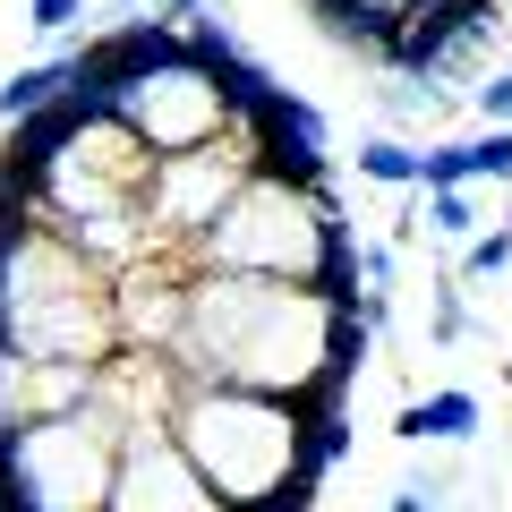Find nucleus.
<instances>
[{
	"label": "nucleus",
	"mask_w": 512,
	"mask_h": 512,
	"mask_svg": "<svg viewBox=\"0 0 512 512\" xmlns=\"http://www.w3.org/2000/svg\"><path fill=\"white\" fill-rule=\"evenodd\" d=\"M376 333L359 308L308 282H248V274H188L180 342L163 350L188 384H239L299 410H350V384Z\"/></svg>",
	"instance_id": "obj_1"
},
{
	"label": "nucleus",
	"mask_w": 512,
	"mask_h": 512,
	"mask_svg": "<svg viewBox=\"0 0 512 512\" xmlns=\"http://www.w3.org/2000/svg\"><path fill=\"white\" fill-rule=\"evenodd\" d=\"M350 222L333 180L299 188L282 171H256L231 205L214 214V231L188 248V274H248V282H308V291L359 308V265H350Z\"/></svg>",
	"instance_id": "obj_2"
},
{
	"label": "nucleus",
	"mask_w": 512,
	"mask_h": 512,
	"mask_svg": "<svg viewBox=\"0 0 512 512\" xmlns=\"http://www.w3.org/2000/svg\"><path fill=\"white\" fill-rule=\"evenodd\" d=\"M146 180H154V154L128 137L111 111H86L77 137L18 188L26 214L43 222L52 239H69L94 274H128L137 256H163L146 231Z\"/></svg>",
	"instance_id": "obj_3"
},
{
	"label": "nucleus",
	"mask_w": 512,
	"mask_h": 512,
	"mask_svg": "<svg viewBox=\"0 0 512 512\" xmlns=\"http://www.w3.org/2000/svg\"><path fill=\"white\" fill-rule=\"evenodd\" d=\"M171 444L188 470L222 495V512L265 504L291 487H325L308 461V410L274 402V393H239V384H188L171 402Z\"/></svg>",
	"instance_id": "obj_4"
},
{
	"label": "nucleus",
	"mask_w": 512,
	"mask_h": 512,
	"mask_svg": "<svg viewBox=\"0 0 512 512\" xmlns=\"http://www.w3.org/2000/svg\"><path fill=\"white\" fill-rule=\"evenodd\" d=\"M0 342L18 359H52V367H103L120 350L111 325V274H94L69 239L35 231L9 256V282H0Z\"/></svg>",
	"instance_id": "obj_5"
},
{
	"label": "nucleus",
	"mask_w": 512,
	"mask_h": 512,
	"mask_svg": "<svg viewBox=\"0 0 512 512\" xmlns=\"http://www.w3.org/2000/svg\"><path fill=\"white\" fill-rule=\"evenodd\" d=\"M231 69H239L231 35H222L214 18H197V26H180V43H171L163 60H146V69L111 94V120H120L154 163H163V154H197V146H214V137H231Z\"/></svg>",
	"instance_id": "obj_6"
},
{
	"label": "nucleus",
	"mask_w": 512,
	"mask_h": 512,
	"mask_svg": "<svg viewBox=\"0 0 512 512\" xmlns=\"http://www.w3.org/2000/svg\"><path fill=\"white\" fill-rule=\"evenodd\" d=\"M120 470V419L103 402L35 419L0 444V512H103Z\"/></svg>",
	"instance_id": "obj_7"
},
{
	"label": "nucleus",
	"mask_w": 512,
	"mask_h": 512,
	"mask_svg": "<svg viewBox=\"0 0 512 512\" xmlns=\"http://www.w3.org/2000/svg\"><path fill=\"white\" fill-rule=\"evenodd\" d=\"M248 180H256L248 137H214V146H197V154H163L154 180H146V231H154V248L188 265V248L214 231V214H222Z\"/></svg>",
	"instance_id": "obj_8"
},
{
	"label": "nucleus",
	"mask_w": 512,
	"mask_h": 512,
	"mask_svg": "<svg viewBox=\"0 0 512 512\" xmlns=\"http://www.w3.org/2000/svg\"><path fill=\"white\" fill-rule=\"evenodd\" d=\"M103 512H222V495L188 470L171 427H137V436H120V470H111Z\"/></svg>",
	"instance_id": "obj_9"
},
{
	"label": "nucleus",
	"mask_w": 512,
	"mask_h": 512,
	"mask_svg": "<svg viewBox=\"0 0 512 512\" xmlns=\"http://www.w3.org/2000/svg\"><path fill=\"white\" fill-rule=\"evenodd\" d=\"M188 316V265L180 256H137L128 274H111V325L120 350H171Z\"/></svg>",
	"instance_id": "obj_10"
},
{
	"label": "nucleus",
	"mask_w": 512,
	"mask_h": 512,
	"mask_svg": "<svg viewBox=\"0 0 512 512\" xmlns=\"http://www.w3.org/2000/svg\"><path fill=\"white\" fill-rule=\"evenodd\" d=\"M470 180H512V128H487V137L419 154V188H470Z\"/></svg>",
	"instance_id": "obj_11"
},
{
	"label": "nucleus",
	"mask_w": 512,
	"mask_h": 512,
	"mask_svg": "<svg viewBox=\"0 0 512 512\" xmlns=\"http://www.w3.org/2000/svg\"><path fill=\"white\" fill-rule=\"evenodd\" d=\"M393 436L402 444H461L478 436V393H427V402H402V419H393Z\"/></svg>",
	"instance_id": "obj_12"
},
{
	"label": "nucleus",
	"mask_w": 512,
	"mask_h": 512,
	"mask_svg": "<svg viewBox=\"0 0 512 512\" xmlns=\"http://www.w3.org/2000/svg\"><path fill=\"white\" fill-rule=\"evenodd\" d=\"M69 86H77V52H60V60H35V69H18L9 86H0V120H9V128H18V120H35V111L69 103Z\"/></svg>",
	"instance_id": "obj_13"
},
{
	"label": "nucleus",
	"mask_w": 512,
	"mask_h": 512,
	"mask_svg": "<svg viewBox=\"0 0 512 512\" xmlns=\"http://www.w3.org/2000/svg\"><path fill=\"white\" fill-rule=\"evenodd\" d=\"M427 9H444V0H342V26H333V43H359V52H376L384 35L402 18H427Z\"/></svg>",
	"instance_id": "obj_14"
},
{
	"label": "nucleus",
	"mask_w": 512,
	"mask_h": 512,
	"mask_svg": "<svg viewBox=\"0 0 512 512\" xmlns=\"http://www.w3.org/2000/svg\"><path fill=\"white\" fill-rule=\"evenodd\" d=\"M18 427H35V359H18V350L0 342V444L18 436Z\"/></svg>",
	"instance_id": "obj_15"
},
{
	"label": "nucleus",
	"mask_w": 512,
	"mask_h": 512,
	"mask_svg": "<svg viewBox=\"0 0 512 512\" xmlns=\"http://www.w3.org/2000/svg\"><path fill=\"white\" fill-rule=\"evenodd\" d=\"M427 197V239H453V248H470L478 239V205H470V188H419Z\"/></svg>",
	"instance_id": "obj_16"
},
{
	"label": "nucleus",
	"mask_w": 512,
	"mask_h": 512,
	"mask_svg": "<svg viewBox=\"0 0 512 512\" xmlns=\"http://www.w3.org/2000/svg\"><path fill=\"white\" fill-rule=\"evenodd\" d=\"M359 180H376V188H419V146H402V137H367V146H359Z\"/></svg>",
	"instance_id": "obj_17"
},
{
	"label": "nucleus",
	"mask_w": 512,
	"mask_h": 512,
	"mask_svg": "<svg viewBox=\"0 0 512 512\" xmlns=\"http://www.w3.org/2000/svg\"><path fill=\"white\" fill-rule=\"evenodd\" d=\"M504 265H512V231H504V222H495V231H478L470 248H461V282H495Z\"/></svg>",
	"instance_id": "obj_18"
},
{
	"label": "nucleus",
	"mask_w": 512,
	"mask_h": 512,
	"mask_svg": "<svg viewBox=\"0 0 512 512\" xmlns=\"http://www.w3.org/2000/svg\"><path fill=\"white\" fill-rule=\"evenodd\" d=\"M470 103H478V120H487V128H512V69L504 77H478Z\"/></svg>",
	"instance_id": "obj_19"
},
{
	"label": "nucleus",
	"mask_w": 512,
	"mask_h": 512,
	"mask_svg": "<svg viewBox=\"0 0 512 512\" xmlns=\"http://www.w3.org/2000/svg\"><path fill=\"white\" fill-rule=\"evenodd\" d=\"M77 9H86V0H26V26H35V35H69Z\"/></svg>",
	"instance_id": "obj_20"
},
{
	"label": "nucleus",
	"mask_w": 512,
	"mask_h": 512,
	"mask_svg": "<svg viewBox=\"0 0 512 512\" xmlns=\"http://www.w3.org/2000/svg\"><path fill=\"white\" fill-rule=\"evenodd\" d=\"M470 333V316H461V299H453V282L436 291V342H461Z\"/></svg>",
	"instance_id": "obj_21"
},
{
	"label": "nucleus",
	"mask_w": 512,
	"mask_h": 512,
	"mask_svg": "<svg viewBox=\"0 0 512 512\" xmlns=\"http://www.w3.org/2000/svg\"><path fill=\"white\" fill-rule=\"evenodd\" d=\"M163 18L171 26H197V18H214V0H163Z\"/></svg>",
	"instance_id": "obj_22"
},
{
	"label": "nucleus",
	"mask_w": 512,
	"mask_h": 512,
	"mask_svg": "<svg viewBox=\"0 0 512 512\" xmlns=\"http://www.w3.org/2000/svg\"><path fill=\"white\" fill-rule=\"evenodd\" d=\"M393 512H427V487H402V495H393Z\"/></svg>",
	"instance_id": "obj_23"
},
{
	"label": "nucleus",
	"mask_w": 512,
	"mask_h": 512,
	"mask_svg": "<svg viewBox=\"0 0 512 512\" xmlns=\"http://www.w3.org/2000/svg\"><path fill=\"white\" fill-rule=\"evenodd\" d=\"M308 9H316V18H325V26H342V0H308Z\"/></svg>",
	"instance_id": "obj_24"
},
{
	"label": "nucleus",
	"mask_w": 512,
	"mask_h": 512,
	"mask_svg": "<svg viewBox=\"0 0 512 512\" xmlns=\"http://www.w3.org/2000/svg\"><path fill=\"white\" fill-rule=\"evenodd\" d=\"M120 9H146V0H120Z\"/></svg>",
	"instance_id": "obj_25"
}]
</instances>
